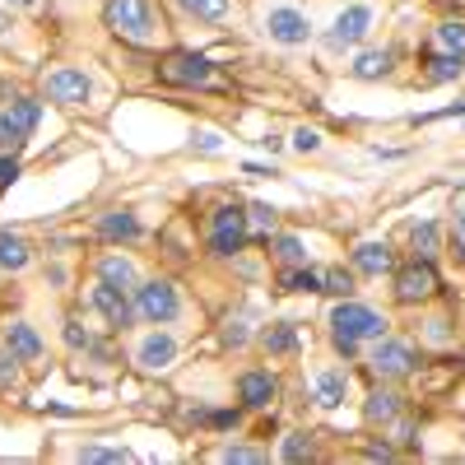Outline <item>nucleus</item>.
Returning a JSON list of instances; mask_svg holds the SVG:
<instances>
[{
    "instance_id": "1",
    "label": "nucleus",
    "mask_w": 465,
    "mask_h": 465,
    "mask_svg": "<svg viewBox=\"0 0 465 465\" xmlns=\"http://www.w3.org/2000/svg\"><path fill=\"white\" fill-rule=\"evenodd\" d=\"M103 19L112 33H122L126 43H140V47L163 37V15L153 10V0H107Z\"/></svg>"
},
{
    "instance_id": "2",
    "label": "nucleus",
    "mask_w": 465,
    "mask_h": 465,
    "mask_svg": "<svg viewBox=\"0 0 465 465\" xmlns=\"http://www.w3.org/2000/svg\"><path fill=\"white\" fill-rule=\"evenodd\" d=\"M331 331H335V349H340V354H354L359 340L386 335V317L372 312V307H363V302H340L331 312Z\"/></svg>"
},
{
    "instance_id": "3",
    "label": "nucleus",
    "mask_w": 465,
    "mask_h": 465,
    "mask_svg": "<svg viewBox=\"0 0 465 465\" xmlns=\"http://www.w3.org/2000/svg\"><path fill=\"white\" fill-rule=\"evenodd\" d=\"M135 312H140L149 326L177 322V317H182V293H177V284H168V280L140 284V289H135Z\"/></svg>"
},
{
    "instance_id": "4",
    "label": "nucleus",
    "mask_w": 465,
    "mask_h": 465,
    "mask_svg": "<svg viewBox=\"0 0 465 465\" xmlns=\"http://www.w3.org/2000/svg\"><path fill=\"white\" fill-rule=\"evenodd\" d=\"M47 98L61 103V107H84L94 98V80L74 65H61V70L47 74Z\"/></svg>"
},
{
    "instance_id": "5",
    "label": "nucleus",
    "mask_w": 465,
    "mask_h": 465,
    "mask_svg": "<svg viewBox=\"0 0 465 465\" xmlns=\"http://www.w3.org/2000/svg\"><path fill=\"white\" fill-rule=\"evenodd\" d=\"M163 80L173 84H196V89H210L219 84V74H214V61L210 56H196V52H177L163 61Z\"/></svg>"
},
{
    "instance_id": "6",
    "label": "nucleus",
    "mask_w": 465,
    "mask_h": 465,
    "mask_svg": "<svg viewBox=\"0 0 465 465\" xmlns=\"http://www.w3.org/2000/svg\"><path fill=\"white\" fill-rule=\"evenodd\" d=\"M368 363H372V372H377V377L396 381V377H405V372L414 368V349H410L405 340H386V335H377V340H372Z\"/></svg>"
},
{
    "instance_id": "7",
    "label": "nucleus",
    "mask_w": 465,
    "mask_h": 465,
    "mask_svg": "<svg viewBox=\"0 0 465 465\" xmlns=\"http://www.w3.org/2000/svg\"><path fill=\"white\" fill-rule=\"evenodd\" d=\"M265 33H270V43H280V47H302V43H312V19H307L302 10H270L265 15Z\"/></svg>"
},
{
    "instance_id": "8",
    "label": "nucleus",
    "mask_w": 465,
    "mask_h": 465,
    "mask_svg": "<svg viewBox=\"0 0 465 465\" xmlns=\"http://www.w3.org/2000/svg\"><path fill=\"white\" fill-rule=\"evenodd\" d=\"M372 28V10L368 5H349L344 15H335L331 33H326V47L331 52H344V47H359Z\"/></svg>"
},
{
    "instance_id": "9",
    "label": "nucleus",
    "mask_w": 465,
    "mask_h": 465,
    "mask_svg": "<svg viewBox=\"0 0 465 465\" xmlns=\"http://www.w3.org/2000/svg\"><path fill=\"white\" fill-rule=\"evenodd\" d=\"M242 242H247V214L238 205H223L214 214V228H210V247L219 256H232V252H242Z\"/></svg>"
},
{
    "instance_id": "10",
    "label": "nucleus",
    "mask_w": 465,
    "mask_h": 465,
    "mask_svg": "<svg viewBox=\"0 0 465 465\" xmlns=\"http://www.w3.org/2000/svg\"><path fill=\"white\" fill-rule=\"evenodd\" d=\"M89 302H94V312H98L107 326H116V331H126V326H131V302H126V289H116V284L98 280V284H94V293H89Z\"/></svg>"
},
{
    "instance_id": "11",
    "label": "nucleus",
    "mask_w": 465,
    "mask_h": 465,
    "mask_svg": "<svg viewBox=\"0 0 465 465\" xmlns=\"http://www.w3.org/2000/svg\"><path fill=\"white\" fill-rule=\"evenodd\" d=\"M433 289H438V275H433L429 261H414V265H405L396 275V298L401 302H423Z\"/></svg>"
},
{
    "instance_id": "12",
    "label": "nucleus",
    "mask_w": 465,
    "mask_h": 465,
    "mask_svg": "<svg viewBox=\"0 0 465 465\" xmlns=\"http://www.w3.org/2000/svg\"><path fill=\"white\" fill-rule=\"evenodd\" d=\"M173 359H177V340L173 335H144L140 340V349H135V363L144 368V372H163V368H173Z\"/></svg>"
},
{
    "instance_id": "13",
    "label": "nucleus",
    "mask_w": 465,
    "mask_h": 465,
    "mask_svg": "<svg viewBox=\"0 0 465 465\" xmlns=\"http://www.w3.org/2000/svg\"><path fill=\"white\" fill-rule=\"evenodd\" d=\"M312 396H317L322 410L344 405V396H349V372H344V368H322V372L312 377Z\"/></svg>"
},
{
    "instance_id": "14",
    "label": "nucleus",
    "mask_w": 465,
    "mask_h": 465,
    "mask_svg": "<svg viewBox=\"0 0 465 465\" xmlns=\"http://www.w3.org/2000/svg\"><path fill=\"white\" fill-rule=\"evenodd\" d=\"M5 349H10L19 363H37V359H43V340H37V331L28 322H15L5 331Z\"/></svg>"
},
{
    "instance_id": "15",
    "label": "nucleus",
    "mask_w": 465,
    "mask_h": 465,
    "mask_svg": "<svg viewBox=\"0 0 465 465\" xmlns=\"http://www.w3.org/2000/svg\"><path fill=\"white\" fill-rule=\"evenodd\" d=\"M391 247H386V242H363L359 252H354V265L363 270V275H372V280H381L386 275V270H391Z\"/></svg>"
},
{
    "instance_id": "16",
    "label": "nucleus",
    "mask_w": 465,
    "mask_h": 465,
    "mask_svg": "<svg viewBox=\"0 0 465 465\" xmlns=\"http://www.w3.org/2000/svg\"><path fill=\"white\" fill-rule=\"evenodd\" d=\"M238 391H242V401H247L252 410H261V405L275 401V377H270V372H242Z\"/></svg>"
},
{
    "instance_id": "17",
    "label": "nucleus",
    "mask_w": 465,
    "mask_h": 465,
    "mask_svg": "<svg viewBox=\"0 0 465 465\" xmlns=\"http://www.w3.org/2000/svg\"><path fill=\"white\" fill-rule=\"evenodd\" d=\"M177 5L191 15V19H205V24H223L232 15V0H177Z\"/></svg>"
},
{
    "instance_id": "18",
    "label": "nucleus",
    "mask_w": 465,
    "mask_h": 465,
    "mask_svg": "<svg viewBox=\"0 0 465 465\" xmlns=\"http://www.w3.org/2000/svg\"><path fill=\"white\" fill-rule=\"evenodd\" d=\"M28 261H33L28 242L15 238V232H0V270H24Z\"/></svg>"
},
{
    "instance_id": "19",
    "label": "nucleus",
    "mask_w": 465,
    "mask_h": 465,
    "mask_svg": "<svg viewBox=\"0 0 465 465\" xmlns=\"http://www.w3.org/2000/svg\"><path fill=\"white\" fill-rule=\"evenodd\" d=\"M98 275H103L107 284H116V289H135V265H131L126 256H103Z\"/></svg>"
},
{
    "instance_id": "20",
    "label": "nucleus",
    "mask_w": 465,
    "mask_h": 465,
    "mask_svg": "<svg viewBox=\"0 0 465 465\" xmlns=\"http://www.w3.org/2000/svg\"><path fill=\"white\" fill-rule=\"evenodd\" d=\"M465 70V56H451V52H433L429 56V84H447Z\"/></svg>"
},
{
    "instance_id": "21",
    "label": "nucleus",
    "mask_w": 465,
    "mask_h": 465,
    "mask_svg": "<svg viewBox=\"0 0 465 465\" xmlns=\"http://www.w3.org/2000/svg\"><path fill=\"white\" fill-rule=\"evenodd\" d=\"M5 122H10L19 135H28V131L37 126V103H33V98H15V103H5Z\"/></svg>"
},
{
    "instance_id": "22",
    "label": "nucleus",
    "mask_w": 465,
    "mask_h": 465,
    "mask_svg": "<svg viewBox=\"0 0 465 465\" xmlns=\"http://www.w3.org/2000/svg\"><path fill=\"white\" fill-rule=\"evenodd\" d=\"M372 423H386V419H396L401 414V396L396 391H372L368 396V410H363Z\"/></svg>"
},
{
    "instance_id": "23",
    "label": "nucleus",
    "mask_w": 465,
    "mask_h": 465,
    "mask_svg": "<svg viewBox=\"0 0 465 465\" xmlns=\"http://www.w3.org/2000/svg\"><path fill=\"white\" fill-rule=\"evenodd\" d=\"M354 74L359 80H381V74H391V52H363L354 61Z\"/></svg>"
},
{
    "instance_id": "24",
    "label": "nucleus",
    "mask_w": 465,
    "mask_h": 465,
    "mask_svg": "<svg viewBox=\"0 0 465 465\" xmlns=\"http://www.w3.org/2000/svg\"><path fill=\"white\" fill-rule=\"evenodd\" d=\"M438 43H442V52H451V56H465V24H460V19H447V24H438Z\"/></svg>"
},
{
    "instance_id": "25",
    "label": "nucleus",
    "mask_w": 465,
    "mask_h": 465,
    "mask_svg": "<svg viewBox=\"0 0 465 465\" xmlns=\"http://www.w3.org/2000/svg\"><path fill=\"white\" fill-rule=\"evenodd\" d=\"M103 232L107 238H140V223H135V214H107Z\"/></svg>"
},
{
    "instance_id": "26",
    "label": "nucleus",
    "mask_w": 465,
    "mask_h": 465,
    "mask_svg": "<svg viewBox=\"0 0 465 465\" xmlns=\"http://www.w3.org/2000/svg\"><path fill=\"white\" fill-rule=\"evenodd\" d=\"M293 344H298L293 326H270L265 331V349H270V354H293Z\"/></svg>"
},
{
    "instance_id": "27",
    "label": "nucleus",
    "mask_w": 465,
    "mask_h": 465,
    "mask_svg": "<svg viewBox=\"0 0 465 465\" xmlns=\"http://www.w3.org/2000/svg\"><path fill=\"white\" fill-rule=\"evenodd\" d=\"M414 252H419V261L438 256V223H419L414 228Z\"/></svg>"
},
{
    "instance_id": "28",
    "label": "nucleus",
    "mask_w": 465,
    "mask_h": 465,
    "mask_svg": "<svg viewBox=\"0 0 465 465\" xmlns=\"http://www.w3.org/2000/svg\"><path fill=\"white\" fill-rule=\"evenodd\" d=\"M80 460H103V465H122V460H131V451H126V447H84V451H80Z\"/></svg>"
},
{
    "instance_id": "29",
    "label": "nucleus",
    "mask_w": 465,
    "mask_h": 465,
    "mask_svg": "<svg viewBox=\"0 0 465 465\" xmlns=\"http://www.w3.org/2000/svg\"><path fill=\"white\" fill-rule=\"evenodd\" d=\"M284 289L289 293H312V289H322V275H312V270H293V275H284Z\"/></svg>"
},
{
    "instance_id": "30",
    "label": "nucleus",
    "mask_w": 465,
    "mask_h": 465,
    "mask_svg": "<svg viewBox=\"0 0 465 465\" xmlns=\"http://www.w3.org/2000/svg\"><path fill=\"white\" fill-rule=\"evenodd\" d=\"M322 289L335 293V298H349V293H354V280H349L344 270H331V275H322Z\"/></svg>"
},
{
    "instance_id": "31",
    "label": "nucleus",
    "mask_w": 465,
    "mask_h": 465,
    "mask_svg": "<svg viewBox=\"0 0 465 465\" xmlns=\"http://www.w3.org/2000/svg\"><path fill=\"white\" fill-rule=\"evenodd\" d=\"M280 456H284V460H302V456H312V442H307L302 433H289L284 447H280Z\"/></svg>"
},
{
    "instance_id": "32",
    "label": "nucleus",
    "mask_w": 465,
    "mask_h": 465,
    "mask_svg": "<svg viewBox=\"0 0 465 465\" xmlns=\"http://www.w3.org/2000/svg\"><path fill=\"white\" fill-rule=\"evenodd\" d=\"M275 256H280V261H289V265L307 261V252H302V242H298V238H280V242H275Z\"/></svg>"
},
{
    "instance_id": "33",
    "label": "nucleus",
    "mask_w": 465,
    "mask_h": 465,
    "mask_svg": "<svg viewBox=\"0 0 465 465\" xmlns=\"http://www.w3.org/2000/svg\"><path fill=\"white\" fill-rule=\"evenodd\" d=\"M293 149H298V153H317V149H322V135L307 131V126H298V131H293Z\"/></svg>"
},
{
    "instance_id": "34",
    "label": "nucleus",
    "mask_w": 465,
    "mask_h": 465,
    "mask_svg": "<svg viewBox=\"0 0 465 465\" xmlns=\"http://www.w3.org/2000/svg\"><path fill=\"white\" fill-rule=\"evenodd\" d=\"M219 460H238V465H247V460H265V451H256V447H223Z\"/></svg>"
},
{
    "instance_id": "35",
    "label": "nucleus",
    "mask_w": 465,
    "mask_h": 465,
    "mask_svg": "<svg viewBox=\"0 0 465 465\" xmlns=\"http://www.w3.org/2000/svg\"><path fill=\"white\" fill-rule=\"evenodd\" d=\"M65 344H70V349H89V344H94V335H89L80 322H65Z\"/></svg>"
},
{
    "instance_id": "36",
    "label": "nucleus",
    "mask_w": 465,
    "mask_h": 465,
    "mask_svg": "<svg viewBox=\"0 0 465 465\" xmlns=\"http://www.w3.org/2000/svg\"><path fill=\"white\" fill-rule=\"evenodd\" d=\"M19 144H24V135L5 122V112H0V149H19Z\"/></svg>"
},
{
    "instance_id": "37",
    "label": "nucleus",
    "mask_w": 465,
    "mask_h": 465,
    "mask_svg": "<svg viewBox=\"0 0 465 465\" xmlns=\"http://www.w3.org/2000/svg\"><path fill=\"white\" fill-rule=\"evenodd\" d=\"M252 219H256L261 228H275V210H270V205H252Z\"/></svg>"
},
{
    "instance_id": "38",
    "label": "nucleus",
    "mask_w": 465,
    "mask_h": 465,
    "mask_svg": "<svg viewBox=\"0 0 465 465\" xmlns=\"http://www.w3.org/2000/svg\"><path fill=\"white\" fill-rule=\"evenodd\" d=\"M429 340H433V344H447V340H451L447 322H429Z\"/></svg>"
},
{
    "instance_id": "39",
    "label": "nucleus",
    "mask_w": 465,
    "mask_h": 465,
    "mask_svg": "<svg viewBox=\"0 0 465 465\" xmlns=\"http://www.w3.org/2000/svg\"><path fill=\"white\" fill-rule=\"evenodd\" d=\"M15 173H19V168H15V159H0V186L15 182Z\"/></svg>"
},
{
    "instance_id": "40",
    "label": "nucleus",
    "mask_w": 465,
    "mask_h": 465,
    "mask_svg": "<svg viewBox=\"0 0 465 465\" xmlns=\"http://www.w3.org/2000/svg\"><path fill=\"white\" fill-rule=\"evenodd\" d=\"M196 140H201V149H205V153H214V149H219V135H214V131H201Z\"/></svg>"
},
{
    "instance_id": "41",
    "label": "nucleus",
    "mask_w": 465,
    "mask_h": 465,
    "mask_svg": "<svg viewBox=\"0 0 465 465\" xmlns=\"http://www.w3.org/2000/svg\"><path fill=\"white\" fill-rule=\"evenodd\" d=\"M456 228H460V238H465V205L456 210Z\"/></svg>"
},
{
    "instance_id": "42",
    "label": "nucleus",
    "mask_w": 465,
    "mask_h": 465,
    "mask_svg": "<svg viewBox=\"0 0 465 465\" xmlns=\"http://www.w3.org/2000/svg\"><path fill=\"white\" fill-rule=\"evenodd\" d=\"M10 5H24L28 10V5H37V0H10Z\"/></svg>"
}]
</instances>
